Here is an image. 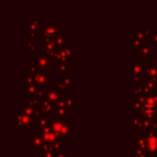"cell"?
I'll list each match as a JSON object with an SVG mask.
<instances>
[{
	"label": "cell",
	"mask_w": 157,
	"mask_h": 157,
	"mask_svg": "<svg viewBox=\"0 0 157 157\" xmlns=\"http://www.w3.org/2000/svg\"><path fill=\"white\" fill-rule=\"evenodd\" d=\"M141 113L145 117H153L157 113V102L155 98H147L141 104Z\"/></svg>",
	"instance_id": "1"
},
{
	"label": "cell",
	"mask_w": 157,
	"mask_h": 157,
	"mask_svg": "<svg viewBox=\"0 0 157 157\" xmlns=\"http://www.w3.org/2000/svg\"><path fill=\"white\" fill-rule=\"evenodd\" d=\"M146 146L150 151H157V135L150 134L146 136Z\"/></svg>",
	"instance_id": "2"
}]
</instances>
